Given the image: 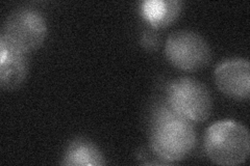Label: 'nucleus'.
Segmentation results:
<instances>
[{
    "instance_id": "nucleus-1",
    "label": "nucleus",
    "mask_w": 250,
    "mask_h": 166,
    "mask_svg": "<svg viewBox=\"0 0 250 166\" xmlns=\"http://www.w3.org/2000/svg\"><path fill=\"white\" fill-rule=\"evenodd\" d=\"M196 145V132L192 122L170 107L161 109L150 133L152 152L166 162L181 161Z\"/></svg>"
},
{
    "instance_id": "nucleus-2",
    "label": "nucleus",
    "mask_w": 250,
    "mask_h": 166,
    "mask_svg": "<svg viewBox=\"0 0 250 166\" xmlns=\"http://www.w3.org/2000/svg\"><path fill=\"white\" fill-rule=\"evenodd\" d=\"M205 148L216 164L233 166L244 163L250 151L248 130L233 121L215 123L206 132Z\"/></svg>"
},
{
    "instance_id": "nucleus-3",
    "label": "nucleus",
    "mask_w": 250,
    "mask_h": 166,
    "mask_svg": "<svg viewBox=\"0 0 250 166\" xmlns=\"http://www.w3.org/2000/svg\"><path fill=\"white\" fill-rule=\"evenodd\" d=\"M47 34L46 22L41 13L30 9H21L6 18L0 42L11 48L29 54L39 49Z\"/></svg>"
},
{
    "instance_id": "nucleus-4",
    "label": "nucleus",
    "mask_w": 250,
    "mask_h": 166,
    "mask_svg": "<svg viewBox=\"0 0 250 166\" xmlns=\"http://www.w3.org/2000/svg\"><path fill=\"white\" fill-rule=\"evenodd\" d=\"M169 107L191 122L208 120L213 109V101L207 86L196 79L179 78L167 90Z\"/></svg>"
},
{
    "instance_id": "nucleus-5",
    "label": "nucleus",
    "mask_w": 250,
    "mask_h": 166,
    "mask_svg": "<svg viewBox=\"0 0 250 166\" xmlns=\"http://www.w3.org/2000/svg\"><path fill=\"white\" fill-rule=\"evenodd\" d=\"M166 55L174 67L184 71H196L208 64L210 50L200 35L191 30H177L167 39Z\"/></svg>"
},
{
    "instance_id": "nucleus-6",
    "label": "nucleus",
    "mask_w": 250,
    "mask_h": 166,
    "mask_svg": "<svg viewBox=\"0 0 250 166\" xmlns=\"http://www.w3.org/2000/svg\"><path fill=\"white\" fill-rule=\"evenodd\" d=\"M216 84L223 93L234 99H248L250 65L246 59L223 61L215 70Z\"/></svg>"
},
{
    "instance_id": "nucleus-7",
    "label": "nucleus",
    "mask_w": 250,
    "mask_h": 166,
    "mask_svg": "<svg viewBox=\"0 0 250 166\" xmlns=\"http://www.w3.org/2000/svg\"><path fill=\"white\" fill-rule=\"evenodd\" d=\"M28 71V54L0 42V86L2 90L17 89Z\"/></svg>"
},
{
    "instance_id": "nucleus-8",
    "label": "nucleus",
    "mask_w": 250,
    "mask_h": 166,
    "mask_svg": "<svg viewBox=\"0 0 250 166\" xmlns=\"http://www.w3.org/2000/svg\"><path fill=\"white\" fill-rule=\"evenodd\" d=\"M181 6L175 0H148L142 3V14L153 27H165L177 18Z\"/></svg>"
},
{
    "instance_id": "nucleus-9",
    "label": "nucleus",
    "mask_w": 250,
    "mask_h": 166,
    "mask_svg": "<svg viewBox=\"0 0 250 166\" xmlns=\"http://www.w3.org/2000/svg\"><path fill=\"white\" fill-rule=\"evenodd\" d=\"M64 165L100 166L105 161L99 149L87 140H75L69 146L62 160Z\"/></svg>"
},
{
    "instance_id": "nucleus-10",
    "label": "nucleus",
    "mask_w": 250,
    "mask_h": 166,
    "mask_svg": "<svg viewBox=\"0 0 250 166\" xmlns=\"http://www.w3.org/2000/svg\"><path fill=\"white\" fill-rule=\"evenodd\" d=\"M159 41V37L155 35V33H152V31H145L142 36V38H141V43H142L144 48L151 51L155 50L160 43Z\"/></svg>"
}]
</instances>
